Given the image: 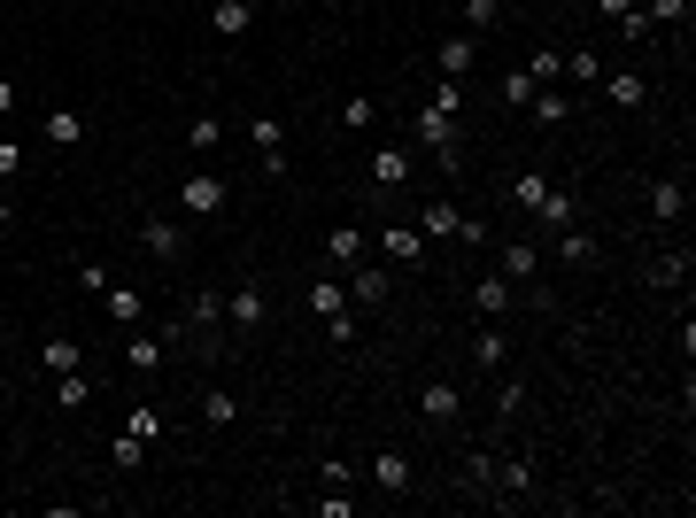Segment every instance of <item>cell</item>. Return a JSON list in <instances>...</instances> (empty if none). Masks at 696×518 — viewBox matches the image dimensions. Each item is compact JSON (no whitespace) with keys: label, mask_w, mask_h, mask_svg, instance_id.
Segmentation results:
<instances>
[{"label":"cell","mask_w":696,"mask_h":518,"mask_svg":"<svg viewBox=\"0 0 696 518\" xmlns=\"http://www.w3.org/2000/svg\"><path fill=\"white\" fill-rule=\"evenodd\" d=\"M464 488H472V495L495 488V457H488V449H472V457H464Z\"/></svg>","instance_id":"f546056e"},{"label":"cell","mask_w":696,"mask_h":518,"mask_svg":"<svg viewBox=\"0 0 696 518\" xmlns=\"http://www.w3.org/2000/svg\"><path fill=\"white\" fill-rule=\"evenodd\" d=\"M248 140L263 147V171H271V178H287V124H271V116H256V124H248Z\"/></svg>","instance_id":"5b68a950"},{"label":"cell","mask_w":696,"mask_h":518,"mask_svg":"<svg viewBox=\"0 0 696 518\" xmlns=\"http://www.w3.org/2000/svg\"><path fill=\"white\" fill-rule=\"evenodd\" d=\"M627 8H635V0H596V16H604V24H611V16H627Z\"/></svg>","instance_id":"f907efd6"},{"label":"cell","mask_w":696,"mask_h":518,"mask_svg":"<svg viewBox=\"0 0 696 518\" xmlns=\"http://www.w3.org/2000/svg\"><path fill=\"white\" fill-rule=\"evenodd\" d=\"M542 194H550V178H542V171H519V178H511V202H519V209H534Z\"/></svg>","instance_id":"4dcf8cb0"},{"label":"cell","mask_w":696,"mask_h":518,"mask_svg":"<svg viewBox=\"0 0 696 518\" xmlns=\"http://www.w3.org/2000/svg\"><path fill=\"white\" fill-rule=\"evenodd\" d=\"M39 364H47V372H78V364H86V348L70 341V333H47V341H39Z\"/></svg>","instance_id":"7c38bea8"},{"label":"cell","mask_w":696,"mask_h":518,"mask_svg":"<svg viewBox=\"0 0 696 518\" xmlns=\"http://www.w3.org/2000/svg\"><path fill=\"white\" fill-rule=\"evenodd\" d=\"M55 387H62V410H86L93 403V379L86 372H55Z\"/></svg>","instance_id":"484cf974"},{"label":"cell","mask_w":696,"mask_h":518,"mask_svg":"<svg viewBox=\"0 0 696 518\" xmlns=\"http://www.w3.org/2000/svg\"><path fill=\"white\" fill-rule=\"evenodd\" d=\"M8 225H16V209H8V194H0V232H8Z\"/></svg>","instance_id":"f5cc1de1"},{"label":"cell","mask_w":696,"mask_h":518,"mask_svg":"<svg viewBox=\"0 0 696 518\" xmlns=\"http://www.w3.org/2000/svg\"><path fill=\"white\" fill-rule=\"evenodd\" d=\"M16 171H24V147H16V140H0V178H16Z\"/></svg>","instance_id":"681fc988"},{"label":"cell","mask_w":696,"mask_h":518,"mask_svg":"<svg viewBox=\"0 0 696 518\" xmlns=\"http://www.w3.org/2000/svg\"><path fill=\"white\" fill-rule=\"evenodd\" d=\"M124 364H132V372H155V364H163V341H124Z\"/></svg>","instance_id":"836d02e7"},{"label":"cell","mask_w":696,"mask_h":518,"mask_svg":"<svg viewBox=\"0 0 696 518\" xmlns=\"http://www.w3.org/2000/svg\"><path fill=\"white\" fill-rule=\"evenodd\" d=\"M410 480H418V472H410V457H403V449H379V457H372V488L410 495Z\"/></svg>","instance_id":"8992f818"},{"label":"cell","mask_w":696,"mask_h":518,"mask_svg":"<svg viewBox=\"0 0 696 518\" xmlns=\"http://www.w3.org/2000/svg\"><path fill=\"white\" fill-rule=\"evenodd\" d=\"M650 24H689V0H642Z\"/></svg>","instance_id":"8d00e7d4"},{"label":"cell","mask_w":696,"mask_h":518,"mask_svg":"<svg viewBox=\"0 0 696 518\" xmlns=\"http://www.w3.org/2000/svg\"><path fill=\"white\" fill-rule=\"evenodd\" d=\"M403 178H410V155L403 147H379L372 155V186H403Z\"/></svg>","instance_id":"e0dca14e"},{"label":"cell","mask_w":696,"mask_h":518,"mask_svg":"<svg viewBox=\"0 0 696 518\" xmlns=\"http://www.w3.org/2000/svg\"><path fill=\"white\" fill-rule=\"evenodd\" d=\"M472 356H480V372H503V356H511V348H503V325H480Z\"/></svg>","instance_id":"7402d4cb"},{"label":"cell","mask_w":696,"mask_h":518,"mask_svg":"<svg viewBox=\"0 0 696 518\" xmlns=\"http://www.w3.org/2000/svg\"><path fill=\"white\" fill-rule=\"evenodd\" d=\"M140 248H147V256H155V263H171L178 248H186V232H178L171 217H147V225H140Z\"/></svg>","instance_id":"9c48e42d"},{"label":"cell","mask_w":696,"mask_h":518,"mask_svg":"<svg viewBox=\"0 0 696 518\" xmlns=\"http://www.w3.org/2000/svg\"><path fill=\"white\" fill-rule=\"evenodd\" d=\"M681 209H689V186H650V217H658V225H673Z\"/></svg>","instance_id":"44dd1931"},{"label":"cell","mask_w":696,"mask_h":518,"mask_svg":"<svg viewBox=\"0 0 696 518\" xmlns=\"http://www.w3.org/2000/svg\"><path fill=\"white\" fill-rule=\"evenodd\" d=\"M503 101H511V109H526V101H534V78H526V70H511V78H503Z\"/></svg>","instance_id":"bcb514c9"},{"label":"cell","mask_w":696,"mask_h":518,"mask_svg":"<svg viewBox=\"0 0 696 518\" xmlns=\"http://www.w3.org/2000/svg\"><path fill=\"white\" fill-rule=\"evenodd\" d=\"M186 140H194V147H202V155H209V147L225 140V124H217V116H194V124H186Z\"/></svg>","instance_id":"60d3db41"},{"label":"cell","mask_w":696,"mask_h":518,"mask_svg":"<svg viewBox=\"0 0 696 518\" xmlns=\"http://www.w3.org/2000/svg\"><path fill=\"white\" fill-rule=\"evenodd\" d=\"M364 248H372V240H364L356 225H333V240H325V256H333V263H364Z\"/></svg>","instance_id":"ac0fdd59"},{"label":"cell","mask_w":696,"mask_h":518,"mask_svg":"<svg viewBox=\"0 0 696 518\" xmlns=\"http://www.w3.org/2000/svg\"><path fill=\"white\" fill-rule=\"evenodd\" d=\"M209 24H217V39H240V31L256 24V8H248V0H217V16H209Z\"/></svg>","instance_id":"9a60e30c"},{"label":"cell","mask_w":696,"mask_h":518,"mask_svg":"<svg viewBox=\"0 0 696 518\" xmlns=\"http://www.w3.org/2000/svg\"><path fill=\"white\" fill-rule=\"evenodd\" d=\"M503 24V8H495V0H464V31H472V39H480V31H495Z\"/></svg>","instance_id":"f1b7e54d"},{"label":"cell","mask_w":696,"mask_h":518,"mask_svg":"<svg viewBox=\"0 0 696 518\" xmlns=\"http://www.w3.org/2000/svg\"><path fill=\"white\" fill-rule=\"evenodd\" d=\"M395 294V279L379 271V263H348V302H364V310H379Z\"/></svg>","instance_id":"3957f363"},{"label":"cell","mask_w":696,"mask_h":518,"mask_svg":"<svg viewBox=\"0 0 696 518\" xmlns=\"http://www.w3.org/2000/svg\"><path fill=\"white\" fill-rule=\"evenodd\" d=\"M611 24H619V39H635V47H642V39H650V31H658V24H650V16H642V0H635V8H627V16H611Z\"/></svg>","instance_id":"d590c367"},{"label":"cell","mask_w":696,"mask_h":518,"mask_svg":"<svg viewBox=\"0 0 696 518\" xmlns=\"http://www.w3.org/2000/svg\"><path fill=\"white\" fill-rule=\"evenodd\" d=\"M557 70H565V62H557V55H550V47H542V55H526V78H534V86H550Z\"/></svg>","instance_id":"ee69618b"},{"label":"cell","mask_w":696,"mask_h":518,"mask_svg":"<svg viewBox=\"0 0 696 518\" xmlns=\"http://www.w3.org/2000/svg\"><path fill=\"white\" fill-rule=\"evenodd\" d=\"M418 410H426L434 426H457V418H464V395H457V379H426V387H418Z\"/></svg>","instance_id":"7a4b0ae2"},{"label":"cell","mask_w":696,"mask_h":518,"mask_svg":"<svg viewBox=\"0 0 696 518\" xmlns=\"http://www.w3.org/2000/svg\"><path fill=\"white\" fill-rule=\"evenodd\" d=\"M604 101H611V109H642V101H650V78H642V70H611Z\"/></svg>","instance_id":"ba28073f"},{"label":"cell","mask_w":696,"mask_h":518,"mask_svg":"<svg viewBox=\"0 0 696 518\" xmlns=\"http://www.w3.org/2000/svg\"><path fill=\"white\" fill-rule=\"evenodd\" d=\"M341 124H372V93H348V101H341Z\"/></svg>","instance_id":"c3c4849f"},{"label":"cell","mask_w":696,"mask_h":518,"mask_svg":"<svg viewBox=\"0 0 696 518\" xmlns=\"http://www.w3.org/2000/svg\"><path fill=\"white\" fill-rule=\"evenodd\" d=\"M109 457H116V472H132V464L147 457V441H140V433H116V441H109Z\"/></svg>","instance_id":"1f68e13d"},{"label":"cell","mask_w":696,"mask_h":518,"mask_svg":"<svg viewBox=\"0 0 696 518\" xmlns=\"http://www.w3.org/2000/svg\"><path fill=\"white\" fill-rule=\"evenodd\" d=\"M495 480H503V488H511V503H519V495L534 488V464H495Z\"/></svg>","instance_id":"f35d334b"},{"label":"cell","mask_w":696,"mask_h":518,"mask_svg":"<svg viewBox=\"0 0 696 518\" xmlns=\"http://www.w3.org/2000/svg\"><path fill=\"white\" fill-rule=\"evenodd\" d=\"M418 147H434V155H441V171H457V116L418 109Z\"/></svg>","instance_id":"6da1fadb"},{"label":"cell","mask_w":696,"mask_h":518,"mask_svg":"<svg viewBox=\"0 0 696 518\" xmlns=\"http://www.w3.org/2000/svg\"><path fill=\"white\" fill-rule=\"evenodd\" d=\"M217 317H225V294H194L186 302V325H217Z\"/></svg>","instance_id":"d6a6232c"},{"label":"cell","mask_w":696,"mask_h":518,"mask_svg":"<svg viewBox=\"0 0 696 518\" xmlns=\"http://www.w3.org/2000/svg\"><path fill=\"white\" fill-rule=\"evenodd\" d=\"M379 256H387V263H418V256H426V232H418V225H387V232H379Z\"/></svg>","instance_id":"52a82bcc"},{"label":"cell","mask_w":696,"mask_h":518,"mask_svg":"<svg viewBox=\"0 0 696 518\" xmlns=\"http://www.w3.org/2000/svg\"><path fill=\"white\" fill-rule=\"evenodd\" d=\"M186 217H225V178H217V171L186 178Z\"/></svg>","instance_id":"277c9868"},{"label":"cell","mask_w":696,"mask_h":518,"mask_svg":"<svg viewBox=\"0 0 696 518\" xmlns=\"http://www.w3.org/2000/svg\"><path fill=\"white\" fill-rule=\"evenodd\" d=\"M472 302H480L488 317H503V310H511V279H480V287H472Z\"/></svg>","instance_id":"d4e9b609"},{"label":"cell","mask_w":696,"mask_h":518,"mask_svg":"<svg viewBox=\"0 0 696 518\" xmlns=\"http://www.w3.org/2000/svg\"><path fill=\"white\" fill-rule=\"evenodd\" d=\"M534 217H542V225H550V232H565V225H580V202H573V194H565V186H550V194L534 202Z\"/></svg>","instance_id":"8fae6325"},{"label":"cell","mask_w":696,"mask_h":518,"mask_svg":"<svg viewBox=\"0 0 696 518\" xmlns=\"http://www.w3.org/2000/svg\"><path fill=\"white\" fill-rule=\"evenodd\" d=\"M495 410H503V418H519V410H526V387H519V379H503V387H495Z\"/></svg>","instance_id":"f6af8a7d"},{"label":"cell","mask_w":696,"mask_h":518,"mask_svg":"<svg viewBox=\"0 0 696 518\" xmlns=\"http://www.w3.org/2000/svg\"><path fill=\"white\" fill-rule=\"evenodd\" d=\"M39 132H47L55 147H78V140H86V116H78V109H55L47 124H39Z\"/></svg>","instance_id":"2e32d148"},{"label":"cell","mask_w":696,"mask_h":518,"mask_svg":"<svg viewBox=\"0 0 696 518\" xmlns=\"http://www.w3.org/2000/svg\"><path fill=\"white\" fill-rule=\"evenodd\" d=\"M526 109H534V124H573V101H565V93H542V86H534V101H526Z\"/></svg>","instance_id":"ffe728a7"},{"label":"cell","mask_w":696,"mask_h":518,"mask_svg":"<svg viewBox=\"0 0 696 518\" xmlns=\"http://www.w3.org/2000/svg\"><path fill=\"white\" fill-rule=\"evenodd\" d=\"M124 433H140V441H155V433H163V410H132V418H124Z\"/></svg>","instance_id":"7bdbcfd3"},{"label":"cell","mask_w":696,"mask_h":518,"mask_svg":"<svg viewBox=\"0 0 696 518\" xmlns=\"http://www.w3.org/2000/svg\"><path fill=\"white\" fill-rule=\"evenodd\" d=\"M0 116H16V86L8 78H0Z\"/></svg>","instance_id":"816d5d0a"},{"label":"cell","mask_w":696,"mask_h":518,"mask_svg":"<svg viewBox=\"0 0 696 518\" xmlns=\"http://www.w3.org/2000/svg\"><path fill=\"white\" fill-rule=\"evenodd\" d=\"M434 62H441V78H464V70H472V31L441 39V47H434Z\"/></svg>","instance_id":"5bb4252c"},{"label":"cell","mask_w":696,"mask_h":518,"mask_svg":"<svg viewBox=\"0 0 696 518\" xmlns=\"http://www.w3.org/2000/svg\"><path fill=\"white\" fill-rule=\"evenodd\" d=\"M78 287H86V294H109V287H116V279H109V263L86 256V263H78Z\"/></svg>","instance_id":"e575fe53"},{"label":"cell","mask_w":696,"mask_h":518,"mask_svg":"<svg viewBox=\"0 0 696 518\" xmlns=\"http://www.w3.org/2000/svg\"><path fill=\"white\" fill-rule=\"evenodd\" d=\"M426 109L457 116V109H464V78H441V86H434V101H426Z\"/></svg>","instance_id":"74e56055"},{"label":"cell","mask_w":696,"mask_h":518,"mask_svg":"<svg viewBox=\"0 0 696 518\" xmlns=\"http://www.w3.org/2000/svg\"><path fill=\"white\" fill-rule=\"evenodd\" d=\"M565 70H573L580 86H596V78H604V55H588V47H580V55H565Z\"/></svg>","instance_id":"ab89813d"},{"label":"cell","mask_w":696,"mask_h":518,"mask_svg":"<svg viewBox=\"0 0 696 518\" xmlns=\"http://www.w3.org/2000/svg\"><path fill=\"white\" fill-rule=\"evenodd\" d=\"M225 317H232V325H240V333H256L263 317H271V302H263V287H256V279H248V287H240V294H232V302H225Z\"/></svg>","instance_id":"30bf717a"},{"label":"cell","mask_w":696,"mask_h":518,"mask_svg":"<svg viewBox=\"0 0 696 518\" xmlns=\"http://www.w3.org/2000/svg\"><path fill=\"white\" fill-rule=\"evenodd\" d=\"M348 302V287H333V279H318V287H310V310H341Z\"/></svg>","instance_id":"7dc6e473"},{"label":"cell","mask_w":696,"mask_h":518,"mask_svg":"<svg viewBox=\"0 0 696 518\" xmlns=\"http://www.w3.org/2000/svg\"><path fill=\"white\" fill-rule=\"evenodd\" d=\"M557 256H565V263H596V232L565 225V232H557Z\"/></svg>","instance_id":"603a6c76"},{"label":"cell","mask_w":696,"mask_h":518,"mask_svg":"<svg viewBox=\"0 0 696 518\" xmlns=\"http://www.w3.org/2000/svg\"><path fill=\"white\" fill-rule=\"evenodd\" d=\"M101 302H109V317H116V325H140V317H147L140 287H109V294H101Z\"/></svg>","instance_id":"d6986e66"},{"label":"cell","mask_w":696,"mask_h":518,"mask_svg":"<svg viewBox=\"0 0 696 518\" xmlns=\"http://www.w3.org/2000/svg\"><path fill=\"white\" fill-rule=\"evenodd\" d=\"M325 333H333V341H356V310H348V302H341V310H325Z\"/></svg>","instance_id":"b9f144b4"},{"label":"cell","mask_w":696,"mask_h":518,"mask_svg":"<svg viewBox=\"0 0 696 518\" xmlns=\"http://www.w3.org/2000/svg\"><path fill=\"white\" fill-rule=\"evenodd\" d=\"M202 418H209V426H232V418H240L232 387H209V395H202Z\"/></svg>","instance_id":"4316f807"},{"label":"cell","mask_w":696,"mask_h":518,"mask_svg":"<svg viewBox=\"0 0 696 518\" xmlns=\"http://www.w3.org/2000/svg\"><path fill=\"white\" fill-rule=\"evenodd\" d=\"M457 225H464L457 202H426V217H418V232H426V240H457Z\"/></svg>","instance_id":"4fadbf2b"},{"label":"cell","mask_w":696,"mask_h":518,"mask_svg":"<svg viewBox=\"0 0 696 518\" xmlns=\"http://www.w3.org/2000/svg\"><path fill=\"white\" fill-rule=\"evenodd\" d=\"M503 271H511V287H526L542 271V248H503Z\"/></svg>","instance_id":"cb8c5ba5"},{"label":"cell","mask_w":696,"mask_h":518,"mask_svg":"<svg viewBox=\"0 0 696 518\" xmlns=\"http://www.w3.org/2000/svg\"><path fill=\"white\" fill-rule=\"evenodd\" d=\"M681 279H689V248H681V256H658V263H650V287H681Z\"/></svg>","instance_id":"83f0119b"}]
</instances>
